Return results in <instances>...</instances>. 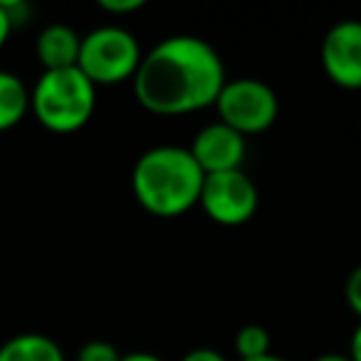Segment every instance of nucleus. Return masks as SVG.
Returning <instances> with one entry per match:
<instances>
[{"mask_svg":"<svg viewBox=\"0 0 361 361\" xmlns=\"http://www.w3.org/2000/svg\"><path fill=\"white\" fill-rule=\"evenodd\" d=\"M131 82L136 102L146 111L180 116L216 106L228 77L211 42L196 35H173L141 57Z\"/></svg>","mask_w":361,"mask_h":361,"instance_id":"f257e3e1","label":"nucleus"},{"mask_svg":"<svg viewBox=\"0 0 361 361\" xmlns=\"http://www.w3.org/2000/svg\"><path fill=\"white\" fill-rule=\"evenodd\" d=\"M206 173L183 146H154L131 171V191L146 213L176 218L198 206Z\"/></svg>","mask_w":361,"mask_h":361,"instance_id":"f03ea898","label":"nucleus"},{"mask_svg":"<svg viewBox=\"0 0 361 361\" xmlns=\"http://www.w3.org/2000/svg\"><path fill=\"white\" fill-rule=\"evenodd\" d=\"M97 106V87L77 67L45 70L30 92V111L55 134L80 131Z\"/></svg>","mask_w":361,"mask_h":361,"instance_id":"7ed1b4c3","label":"nucleus"},{"mask_svg":"<svg viewBox=\"0 0 361 361\" xmlns=\"http://www.w3.org/2000/svg\"><path fill=\"white\" fill-rule=\"evenodd\" d=\"M141 47L129 30L119 25H104L82 37L77 70L94 87L121 85L134 80L141 65Z\"/></svg>","mask_w":361,"mask_h":361,"instance_id":"20e7f679","label":"nucleus"},{"mask_svg":"<svg viewBox=\"0 0 361 361\" xmlns=\"http://www.w3.org/2000/svg\"><path fill=\"white\" fill-rule=\"evenodd\" d=\"M218 116L226 126L235 129L243 136L262 134L275 124L280 114V102L272 87L265 82L240 77L228 80L216 99Z\"/></svg>","mask_w":361,"mask_h":361,"instance_id":"39448f33","label":"nucleus"},{"mask_svg":"<svg viewBox=\"0 0 361 361\" xmlns=\"http://www.w3.org/2000/svg\"><path fill=\"white\" fill-rule=\"evenodd\" d=\"M257 188L243 169L211 173L203 180V191L198 206L218 226L238 228L245 226L257 211Z\"/></svg>","mask_w":361,"mask_h":361,"instance_id":"423d86ee","label":"nucleus"},{"mask_svg":"<svg viewBox=\"0 0 361 361\" xmlns=\"http://www.w3.org/2000/svg\"><path fill=\"white\" fill-rule=\"evenodd\" d=\"M324 75L341 90H361V20H339L322 40Z\"/></svg>","mask_w":361,"mask_h":361,"instance_id":"0eeeda50","label":"nucleus"},{"mask_svg":"<svg viewBox=\"0 0 361 361\" xmlns=\"http://www.w3.org/2000/svg\"><path fill=\"white\" fill-rule=\"evenodd\" d=\"M191 156L206 176L226 173V171H238L245 161V136L238 134L235 129L226 126L223 121L203 126L196 134L193 144L188 146Z\"/></svg>","mask_w":361,"mask_h":361,"instance_id":"6e6552de","label":"nucleus"},{"mask_svg":"<svg viewBox=\"0 0 361 361\" xmlns=\"http://www.w3.org/2000/svg\"><path fill=\"white\" fill-rule=\"evenodd\" d=\"M80 47H82V37L77 35L70 25H62V23L47 25L35 42L37 60L42 62L45 70H67V67H77Z\"/></svg>","mask_w":361,"mask_h":361,"instance_id":"1a4fd4ad","label":"nucleus"},{"mask_svg":"<svg viewBox=\"0 0 361 361\" xmlns=\"http://www.w3.org/2000/svg\"><path fill=\"white\" fill-rule=\"evenodd\" d=\"M0 361H65V354L52 336L27 331L0 346Z\"/></svg>","mask_w":361,"mask_h":361,"instance_id":"9d476101","label":"nucleus"},{"mask_svg":"<svg viewBox=\"0 0 361 361\" xmlns=\"http://www.w3.org/2000/svg\"><path fill=\"white\" fill-rule=\"evenodd\" d=\"M30 111V90L18 75L0 70V131L18 126Z\"/></svg>","mask_w":361,"mask_h":361,"instance_id":"9b49d317","label":"nucleus"},{"mask_svg":"<svg viewBox=\"0 0 361 361\" xmlns=\"http://www.w3.org/2000/svg\"><path fill=\"white\" fill-rule=\"evenodd\" d=\"M235 354L240 361L260 359V356L270 354V334L265 326L260 324H247L235 334Z\"/></svg>","mask_w":361,"mask_h":361,"instance_id":"f8f14e48","label":"nucleus"},{"mask_svg":"<svg viewBox=\"0 0 361 361\" xmlns=\"http://www.w3.org/2000/svg\"><path fill=\"white\" fill-rule=\"evenodd\" d=\"M77 361H121V354L109 341L94 339V341H87V344L77 351Z\"/></svg>","mask_w":361,"mask_h":361,"instance_id":"ddd939ff","label":"nucleus"},{"mask_svg":"<svg viewBox=\"0 0 361 361\" xmlns=\"http://www.w3.org/2000/svg\"><path fill=\"white\" fill-rule=\"evenodd\" d=\"M146 6V0H99V8L109 16H131Z\"/></svg>","mask_w":361,"mask_h":361,"instance_id":"4468645a","label":"nucleus"},{"mask_svg":"<svg viewBox=\"0 0 361 361\" xmlns=\"http://www.w3.org/2000/svg\"><path fill=\"white\" fill-rule=\"evenodd\" d=\"M344 295H346V302H349L351 310L361 317V265L349 275L346 287H344Z\"/></svg>","mask_w":361,"mask_h":361,"instance_id":"2eb2a0df","label":"nucleus"},{"mask_svg":"<svg viewBox=\"0 0 361 361\" xmlns=\"http://www.w3.org/2000/svg\"><path fill=\"white\" fill-rule=\"evenodd\" d=\"M180 361H228L226 356L221 354V351H216V349H206V346H201V349H193V351H188L186 356Z\"/></svg>","mask_w":361,"mask_h":361,"instance_id":"dca6fc26","label":"nucleus"},{"mask_svg":"<svg viewBox=\"0 0 361 361\" xmlns=\"http://www.w3.org/2000/svg\"><path fill=\"white\" fill-rule=\"evenodd\" d=\"M11 32H13V23H11V18H8L6 8L0 6V47H3L8 42Z\"/></svg>","mask_w":361,"mask_h":361,"instance_id":"f3484780","label":"nucleus"},{"mask_svg":"<svg viewBox=\"0 0 361 361\" xmlns=\"http://www.w3.org/2000/svg\"><path fill=\"white\" fill-rule=\"evenodd\" d=\"M349 359H351V361H361V322H359V326L354 329V334H351Z\"/></svg>","mask_w":361,"mask_h":361,"instance_id":"a211bd4d","label":"nucleus"},{"mask_svg":"<svg viewBox=\"0 0 361 361\" xmlns=\"http://www.w3.org/2000/svg\"><path fill=\"white\" fill-rule=\"evenodd\" d=\"M121 361H164V359L151 354V351H129V354H121Z\"/></svg>","mask_w":361,"mask_h":361,"instance_id":"6ab92c4d","label":"nucleus"},{"mask_svg":"<svg viewBox=\"0 0 361 361\" xmlns=\"http://www.w3.org/2000/svg\"><path fill=\"white\" fill-rule=\"evenodd\" d=\"M312 361H351V359H349V356H344V354H334V351H329V354L314 356Z\"/></svg>","mask_w":361,"mask_h":361,"instance_id":"aec40b11","label":"nucleus"},{"mask_svg":"<svg viewBox=\"0 0 361 361\" xmlns=\"http://www.w3.org/2000/svg\"><path fill=\"white\" fill-rule=\"evenodd\" d=\"M250 361H285V359H282V356H275V354L270 351L267 356H260V359H250Z\"/></svg>","mask_w":361,"mask_h":361,"instance_id":"412c9836","label":"nucleus"}]
</instances>
